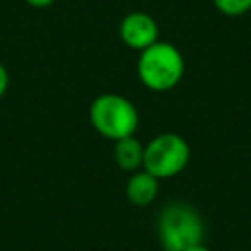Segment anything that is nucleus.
<instances>
[{
	"mask_svg": "<svg viewBox=\"0 0 251 251\" xmlns=\"http://www.w3.org/2000/svg\"><path fill=\"white\" fill-rule=\"evenodd\" d=\"M184 57L169 41H155L147 49L139 51L137 57V78L139 82L153 92L173 90L184 76Z\"/></svg>",
	"mask_w": 251,
	"mask_h": 251,
	"instance_id": "nucleus-1",
	"label": "nucleus"
},
{
	"mask_svg": "<svg viewBox=\"0 0 251 251\" xmlns=\"http://www.w3.org/2000/svg\"><path fill=\"white\" fill-rule=\"evenodd\" d=\"M157 237L163 251H184L204 239V222L186 202H169L157 216Z\"/></svg>",
	"mask_w": 251,
	"mask_h": 251,
	"instance_id": "nucleus-2",
	"label": "nucleus"
},
{
	"mask_svg": "<svg viewBox=\"0 0 251 251\" xmlns=\"http://www.w3.org/2000/svg\"><path fill=\"white\" fill-rule=\"evenodd\" d=\"M88 122L96 133L110 141H118L135 135L139 112L129 98L116 92H104L90 102Z\"/></svg>",
	"mask_w": 251,
	"mask_h": 251,
	"instance_id": "nucleus-3",
	"label": "nucleus"
},
{
	"mask_svg": "<svg viewBox=\"0 0 251 251\" xmlns=\"http://www.w3.org/2000/svg\"><path fill=\"white\" fill-rule=\"evenodd\" d=\"M190 161V145L188 141L173 131L159 133L145 143L143 149V167L147 173L157 176L159 180L176 176L186 169Z\"/></svg>",
	"mask_w": 251,
	"mask_h": 251,
	"instance_id": "nucleus-4",
	"label": "nucleus"
},
{
	"mask_svg": "<svg viewBox=\"0 0 251 251\" xmlns=\"http://www.w3.org/2000/svg\"><path fill=\"white\" fill-rule=\"evenodd\" d=\"M120 39L133 51H143L155 41H159V24L147 12H129L120 20L118 25Z\"/></svg>",
	"mask_w": 251,
	"mask_h": 251,
	"instance_id": "nucleus-5",
	"label": "nucleus"
},
{
	"mask_svg": "<svg viewBox=\"0 0 251 251\" xmlns=\"http://www.w3.org/2000/svg\"><path fill=\"white\" fill-rule=\"evenodd\" d=\"M159 182L161 180L157 176H153L145 169H139L131 173V176L127 178L126 196L133 206H139V208L149 206L159 194Z\"/></svg>",
	"mask_w": 251,
	"mask_h": 251,
	"instance_id": "nucleus-6",
	"label": "nucleus"
},
{
	"mask_svg": "<svg viewBox=\"0 0 251 251\" xmlns=\"http://www.w3.org/2000/svg\"><path fill=\"white\" fill-rule=\"evenodd\" d=\"M143 149L145 143H141L135 135H129L114 141V159L122 171L135 173L143 167Z\"/></svg>",
	"mask_w": 251,
	"mask_h": 251,
	"instance_id": "nucleus-7",
	"label": "nucleus"
},
{
	"mask_svg": "<svg viewBox=\"0 0 251 251\" xmlns=\"http://www.w3.org/2000/svg\"><path fill=\"white\" fill-rule=\"evenodd\" d=\"M212 4L220 14L229 18L243 16L251 10V0H212Z\"/></svg>",
	"mask_w": 251,
	"mask_h": 251,
	"instance_id": "nucleus-8",
	"label": "nucleus"
},
{
	"mask_svg": "<svg viewBox=\"0 0 251 251\" xmlns=\"http://www.w3.org/2000/svg\"><path fill=\"white\" fill-rule=\"evenodd\" d=\"M8 86H10V75H8V69L0 63V98L6 94Z\"/></svg>",
	"mask_w": 251,
	"mask_h": 251,
	"instance_id": "nucleus-9",
	"label": "nucleus"
},
{
	"mask_svg": "<svg viewBox=\"0 0 251 251\" xmlns=\"http://www.w3.org/2000/svg\"><path fill=\"white\" fill-rule=\"evenodd\" d=\"M25 4L31 8H49L51 4H55V0H25Z\"/></svg>",
	"mask_w": 251,
	"mask_h": 251,
	"instance_id": "nucleus-10",
	"label": "nucleus"
},
{
	"mask_svg": "<svg viewBox=\"0 0 251 251\" xmlns=\"http://www.w3.org/2000/svg\"><path fill=\"white\" fill-rule=\"evenodd\" d=\"M184 251H212V249H208L204 243H196V245H192V247H188Z\"/></svg>",
	"mask_w": 251,
	"mask_h": 251,
	"instance_id": "nucleus-11",
	"label": "nucleus"
}]
</instances>
